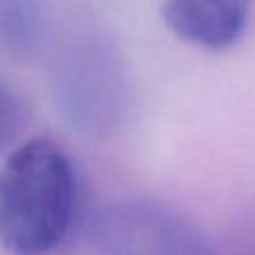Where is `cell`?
Instances as JSON below:
<instances>
[{
	"instance_id": "obj_2",
	"label": "cell",
	"mask_w": 255,
	"mask_h": 255,
	"mask_svg": "<svg viewBox=\"0 0 255 255\" xmlns=\"http://www.w3.org/2000/svg\"><path fill=\"white\" fill-rule=\"evenodd\" d=\"M88 240L99 255H217L197 222L150 197L99 204L88 217Z\"/></svg>"
},
{
	"instance_id": "obj_3",
	"label": "cell",
	"mask_w": 255,
	"mask_h": 255,
	"mask_svg": "<svg viewBox=\"0 0 255 255\" xmlns=\"http://www.w3.org/2000/svg\"><path fill=\"white\" fill-rule=\"evenodd\" d=\"M251 0H163L168 29L195 47L229 49L242 38Z\"/></svg>"
},
{
	"instance_id": "obj_1",
	"label": "cell",
	"mask_w": 255,
	"mask_h": 255,
	"mask_svg": "<svg viewBox=\"0 0 255 255\" xmlns=\"http://www.w3.org/2000/svg\"><path fill=\"white\" fill-rule=\"evenodd\" d=\"M76 211V172L56 141L38 136L9 152L0 168V244L13 255L61 247Z\"/></svg>"
},
{
	"instance_id": "obj_5",
	"label": "cell",
	"mask_w": 255,
	"mask_h": 255,
	"mask_svg": "<svg viewBox=\"0 0 255 255\" xmlns=\"http://www.w3.org/2000/svg\"><path fill=\"white\" fill-rule=\"evenodd\" d=\"M25 128V106L20 97L0 81V154H4Z\"/></svg>"
},
{
	"instance_id": "obj_4",
	"label": "cell",
	"mask_w": 255,
	"mask_h": 255,
	"mask_svg": "<svg viewBox=\"0 0 255 255\" xmlns=\"http://www.w3.org/2000/svg\"><path fill=\"white\" fill-rule=\"evenodd\" d=\"M47 0H0V47L16 56H29L47 31Z\"/></svg>"
}]
</instances>
